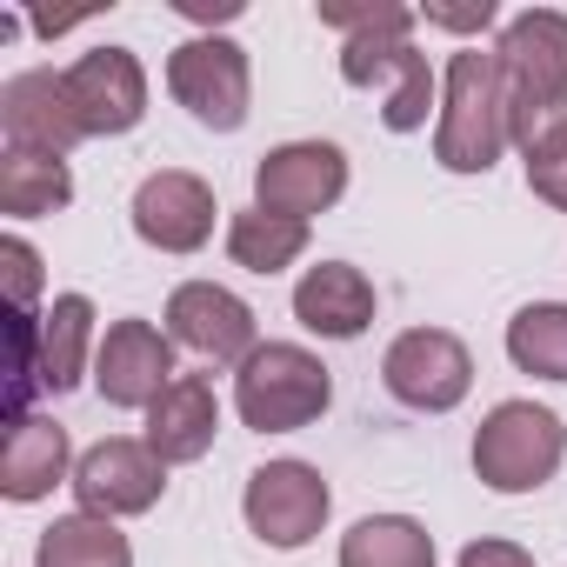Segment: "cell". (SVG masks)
<instances>
[{
    "label": "cell",
    "mask_w": 567,
    "mask_h": 567,
    "mask_svg": "<svg viewBox=\"0 0 567 567\" xmlns=\"http://www.w3.org/2000/svg\"><path fill=\"white\" fill-rule=\"evenodd\" d=\"M240 514H247L254 540H267V547L288 554V547H308V540L328 527L334 494H328L321 467H308V461H267V467L247 474Z\"/></svg>",
    "instance_id": "obj_6"
},
{
    "label": "cell",
    "mask_w": 567,
    "mask_h": 567,
    "mask_svg": "<svg viewBox=\"0 0 567 567\" xmlns=\"http://www.w3.org/2000/svg\"><path fill=\"white\" fill-rule=\"evenodd\" d=\"M414 8H321V28H341L348 41H341V81L348 87H381V121L394 127V134H414V127H427V114H434V94H441V81H434V68H427V54L408 41L414 34Z\"/></svg>",
    "instance_id": "obj_1"
},
{
    "label": "cell",
    "mask_w": 567,
    "mask_h": 567,
    "mask_svg": "<svg viewBox=\"0 0 567 567\" xmlns=\"http://www.w3.org/2000/svg\"><path fill=\"white\" fill-rule=\"evenodd\" d=\"M527 187H534L547 207H560V214H567V154H560V161H547V167H527Z\"/></svg>",
    "instance_id": "obj_28"
},
{
    "label": "cell",
    "mask_w": 567,
    "mask_h": 567,
    "mask_svg": "<svg viewBox=\"0 0 567 567\" xmlns=\"http://www.w3.org/2000/svg\"><path fill=\"white\" fill-rule=\"evenodd\" d=\"M74 200V174L68 161H48V154H0V214L14 220H34V214H61Z\"/></svg>",
    "instance_id": "obj_23"
},
{
    "label": "cell",
    "mask_w": 567,
    "mask_h": 567,
    "mask_svg": "<svg viewBox=\"0 0 567 567\" xmlns=\"http://www.w3.org/2000/svg\"><path fill=\"white\" fill-rule=\"evenodd\" d=\"M214 434H220V394H214L207 374H181V381L147 408V447H154L167 467L200 461V454L214 447Z\"/></svg>",
    "instance_id": "obj_17"
},
{
    "label": "cell",
    "mask_w": 567,
    "mask_h": 567,
    "mask_svg": "<svg viewBox=\"0 0 567 567\" xmlns=\"http://www.w3.org/2000/svg\"><path fill=\"white\" fill-rule=\"evenodd\" d=\"M348 194V154L334 141H288L260 154L254 167V207L288 214V220H315Z\"/></svg>",
    "instance_id": "obj_8"
},
{
    "label": "cell",
    "mask_w": 567,
    "mask_h": 567,
    "mask_svg": "<svg viewBox=\"0 0 567 567\" xmlns=\"http://www.w3.org/2000/svg\"><path fill=\"white\" fill-rule=\"evenodd\" d=\"M214 187L200 174H181V167H161L134 187V234L161 254H200L214 240Z\"/></svg>",
    "instance_id": "obj_13"
},
{
    "label": "cell",
    "mask_w": 567,
    "mask_h": 567,
    "mask_svg": "<svg viewBox=\"0 0 567 567\" xmlns=\"http://www.w3.org/2000/svg\"><path fill=\"white\" fill-rule=\"evenodd\" d=\"M507 361L534 381H567V301H534L507 321Z\"/></svg>",
    "instance_id": "obj_24"
},
{
    "label": "cell",
    "mask_w": 567,
    "mask_h": 567,
    "mask_svg": "<svg viewBox=\"0 0 567 567\" xmlns=\"http://www.w3.org/2000/svg\"><path fill=\"white\" fill-rule=\"evenodd\" d=\"M507 87L494 48H461L441 74V121H434V161L447 174H487L507 154Z\"/></svg>",
    "instance_id": "obj_2"
},
{
    "label": "cell",
    "mask_w": 567,
    "mask_h": 567,
    "mask_svg": "<svg viewBox=\"0 0 567 567\" xmlns=\"http://www.w3.org/2000/svg\"><path fill=\"white\" fill-rule=\"evenodd\" d=\"M381 381H388V394H394L401 408H414V414H447V408H461L467 388H474V354H467L461 334H447V328H408V334H394V348H388V361H381Z\"/></svg>",
    "instance_id": "obj_7"
},
{
    "label": "cell",
    "mask_w": 567,
    "mask_h": 567,
    "mask_svg": "<svg viewBox=\"0 0 567 567\" xmlns=\"http://www.w3.org/2000/svg\"><path fill=\"white\" fill-rule=\"evenodd\" d=\"M167 341L194 348L214 368H240L260 341H254V308L220 288V280H181L174 301H167Z\"/></svg>",
    "instance_id": "obj_11"
},
{
    "label": "cell",
    "mask_w": 567,
    "mask_h": 567,
    "mask_svg": "<svg viewBox=\"0 0 567 567\" xmlns=\"http://www.w3.org/2000/svg\"><path fill=\"white\" fill-rule=\"evenodd\" d=\"M94 301L87 295H61L41 321H34V388L48 394H68L81 374H87V354H94Z\"/></svg>",
    "instance_id": "obj_19"
},
{
    "label": "cell",
    "mask_w": 567,
    "mask_h": 567,
    "mask_svg": "<svg viewBox=\"0 0 567 567\" xmlns=\"http://www.w3.org/2000/svg\"><path fill=\"white\" fill-rule=\"evenodd\" d=\"M427 28H454V34H481V28H494V0H474V8H427Z\"/></svg>",
    "instance_id": "obj_27"
},
{
    "label": "cell",
    "mask_w": 567,
    "mask_h": 567,
    "mask_svg": "<svg viewBox=\"0 0 567 567\" xmlns=\"http://www.w3.org/2000/svg\"><path fill=\"white\" fill-rule=\"evenodd\" d=\"M0 267H8V301H14V315H28L34 295H41V254L21 234H8V240H0Z\"/></svg>",
    "instance_id": "obj_25"
},
{
    "label": "cell",
    "mask_w": 567,
    "mask_h": 567,
    "mask_svg": "<svg viewBox=\"0 0 567 567\" xmlns=\"http://www.w3.org/2000/svg\"><path fill=\"white\" fill-rule=\"evenodd\" d=\"M341 567H434V534L408 514H368L341 534Z\"/></svg>",
    "instance_id": "obj_22"
},
{
    "label": "cell",
    "mask_w": 567,
    "mask_h": 567,
    "mask_svg": "<svg viewBox=\"0 0 567 567\" xmlns=\"http://www.w3.org/2000/svg\"><path fill=\"white\" fill-rule=\"evenodd\" d=\"M454 567H534V554L514 547V540H467Z\"/></svg>",
    "instance_id": "obj_26"
},
{
    "label": "cell",
    "mask_w": 567,
    "mask_h": 567,
    "mask_svg": "<svg viewBox=\"0 0 567 567\" xmlns=\"http://www.w3.org/2000/svg\"><path fill=\"white\" fill-rule=\"evenodd\" d=\"M0 127H8V147L14 154H48V161H68L87 134L74 121V101H68V81L48 74V68H28L0 87Z\"/></svg>",
    "instance_id": "obj_14"
},
{
    "label": "cell",
    "mask_w": 567,
    "mask_h": 567,
    "mask_svg": "<svg viewBox=\"0 0 567 567\" xmlns=\"http://www.w3.org/2000/svg\"><path fill=\"white\" fill-rule=\"evenodd\" d=\"M567 454V427L554 408H534V401H501L481 434H474V474L494 487V494H534Z\"/></svg>",
    "instance_id": "obj_4"
},
{
    "label": "cell",
    "mask_w": 567,
    "mask_h": 567,
    "mask_svg": "<svg viewBox=\"0 0 567 567\" xmlns=\"http://www.w3.org/2000/svg\"><path fill=\"white\" fill-rule=\"evenodd\" d=\"M181 14H194V21H234L240 0H220V8H207V0H181Z\"/></svg>",
    "instance_id": "obj_29"
},
{
    "label": "cell",
    "mask_w": 567,
    "mask_h": 567,
    "mask_svg": "<svg viewBox=\"0 0 567 567\" xmlns=\"http://www.w3.org/2000/svg\"><path fill=\"white\" fill-rule=\"evenodd\" d=\"M34 567H134V547L101 514H61L54 527H41Z\"/></svg>",
    "instance_id": "obj_21"
},
{
    "label": "cell",
    "mask_w": 567,
    "mask_h": 567,
    "mask_svg": "<svg viewBox=\"0 0 567 567\" xmlns=\"http://www.w3.org/2000/svg\"><path fill=\"white\" fill-rule=\"evenodd\" d=\"M494 61H501V87L514 101L567 94V14H554V8L514 14L494 41Z\"/></svg>",
    "instance_id": "obj_15"
},
{
    "label": "cell",
    "mask_w": 567,
    "mask_h": 567,
    "mask_svg": "<svg viewBox=\"0 0 567 567\" xmlns=\"http://www.w3.org/2000/svg\"><path fill=\"white\" fill-rule=\"evenodd\" d=\"M174 341L154 328V321H114L94 348V394L107 408H154L167 388H174Z\"/></svg>",
    "instance_id": "obj_9"
},
{
    "label": "cell",
    "mask_w": 567,
    "mask_h": 567,
    "mask_svg": "<svg viewBox=\"0 0 567 567\" xmlns=\"http://www.w3.org/2000/svg\"><path fill=\"white\" fill-rule=\"evenodd\" d=\"M167 94L214 134H234L247 121V101H254V68H247V48L227 41V34H194L167 54Z\"/></svg>",
    "instance_id": "obj_5"
},
{
    "label": "cell",
    "mask_w": 567,
    "mask_h": 567,
    "mask_svg": "<svg viewBox=\"0 0 567 567\" xmlns=\"http://www.w3.org/2000/svg\"><path fill=\"white\" fill-rule=\"evenodd\" d=\"M295 321L321 341H361L374 328V280L348 260H321L295 280Z\"/></svg>",
    "instance_id": "obj_16"
},
{
    "label": "cell",
    "mask_w": 567,
    "mask_h": 567,
    "mask_svg": "<svg viewBox=\"0 0 567 567\" xmlns=\"http://www.w3.org/2000/svg\"><path fill=\"white\" fill-rule=\"evenodd\" d=\"M334 401V374L321 368V354L295 348V341H267L234 368V414L254 434H295L315 427Z\"/></svg>",
    "instance_id": "obj_3"
},
{
    "label": "cell",
    "mask_w": 567,
    "mask_h": 567,
    "mask_svg": "<svg viewBox=\"0 0 567 567\" xmlns=\"http://www.w3.org/2000/svg\"><path fill=\"white\" fill-rule=\"evenodd\" d=\"M308 254V220H288V214H267V207H240L227 220V260L247 267V274H280Z\"/></svg>",
    "instance_id": "obj_20"
},
{
    "label": "cell",
    "mask_w": 567,
    "mask_h": 567,
    "mask_svg": "<svg viewBox=\"0 0 567 567\" xmlns=\"http://www.w3.org/2000/svg\"><path fill=\"white\" fill-rule=\"evenodd\" d=\"M68 101H74V121L87 141L101 134H134L141 114H147V74L127 48H87L68 74Z\"/></svg>",
    "instance_id": "obj_12"
},
{
    "label": "cell",
    "mask_w": 567,
    "mask_h": 567,
    "mask_svg": "<svg viewBox=\"0 0 567 567\" xmlns=\"http://www.w3.org/2000/svg\"><path fill=\"white\" fill-rule=\"evenodd\" d=\"M68 427L48 414L8 421V447H0V494L8 501H41L68 481Z\"/></svg>",
    "instance_id": "obj_18"
},
{
    "label": "cell",
    "mask_w": 567,
    "mask_h": 567,
    "mask_svg": "<svg viewBox=\"0 0 567 567\" xmlns=\"http://www.w3.org/2000/svg\"><path fill=\"white\" fill-rule=\"evenodd\" d=\"M167 487V461L147 447V441H101L74 461V494H81V514H101V520H121V514H147Z\"/></svg>",
    "instance_id": "obj_10"
}]
</instances>
